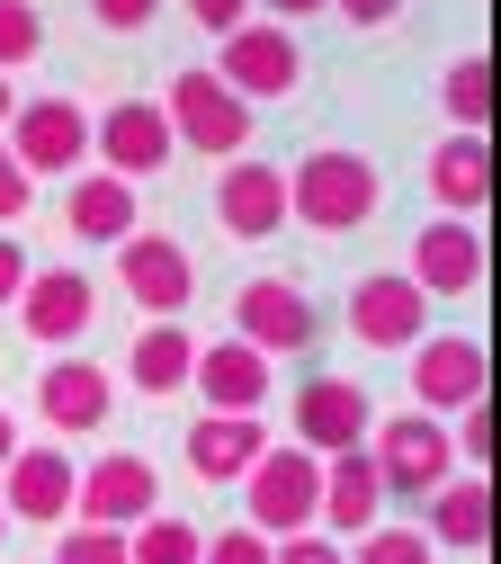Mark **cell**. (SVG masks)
<instances>
[{
    "label": "cell",
    "instance_id": "obj_1",
    "mask_svg": "<svg viewBox=\"0 0 501 564\" xmlns=\"http://www.w3.org/2000/svg\"><path fill=\"white\" fill-rule=\"evenodd\" d=\"M377 162L368 153H349V144H314L296 171H286V225H314V234H358V225H377Z\"/></svg>",
    "mask_w": 501,
    "mask_h": 564
},
{
    "label": "cell",
    "instance_id": "obj_2",
    "mask_svg": "<svg viewBox=\"0 0 501 564\" xmlns=\"http://www.w3.org/2000/svg\"><path fill=\"white\" fill-rule=\"evenodd\" d=\"M368 466L385 484V502H429L448 475H457V448H448V421L429 412H403V421H368Z\"/></svg>",
    "mask_w": 501,
    "mask_h": 564
},
{
    "label": "cell",
    "instance_id": "obj_3",
    "mask_svg": "<svg viewBox=\"0 0 501 564\" xmlns=\"http://www.w3.org/2000/svg\"><path fill=\"white\" fill-rule=\"evenodd\" d=\"M162 117H171V144L179 153H206V162H242L251 153V108L206 73V63H188V73L162 90Z\"/></svg>",
    "mask_w": 501,
    "mask_h": 564
},
{
    "label": "cell",
    "instance_id": "obj_4",
    "mask_svg": "<svg viewBox=\"0 0 501 564\" xmlns=\"http://www.w3.org/2000/svg\"><path fill=\"white\" fill-rule=\"evenodd\" d=\"M314 502H323V457H305L296 440H286V448L269 440L260 466L242 475V511H251L242 529H260L269 546H277V538H305V529H314Z\"/></svg>",
    "mask_w": 501,
    "mask_h": 564
},
{
    "label": "cell",
    "instance_id": "obj_5",
    "mask_svg": "<svg viewBox=\"0 0 501 564\" xmlns=\"http://www.w3.org/2000/svg\"><path fill=\"white\" fill-rule=\"evenodd\" d=\"M10 162L28 180H72V171H90V108L72 99V90H45V99H19L10 117Z\"/></svg>",
    "mask_w": 501,
    "mask_h": 564
},
{
    "label": "cell",
    "instance_id": "obj_6",
    "mask_svg": "<svg viewBox=\"0 0 501 564\" xmlns=\"http://www.w3.org/2000/svg\"><path fill=\"white\" fill-rule=\"evenodd\" d=\"M215 82H225L242 108H260V99H296L305 90V45L286 36L277 19H242L233 36H225V63H206Z\"/></svg>",
    "mask_w": 501,
    "mask_h": 564
},
{
    "label": "cell",
    "instance_id": "obj_7",
    "mask_svg": "<svg viewBox=\"0 0 501 564\" xmlns=\"http://www.w3.org/2000/svg\"><path fill=\"white\" fill-rule=\"evenodd\" d=\"M233 340H251L277 368V359H305V349L323 340V314H314V296L296 288V278H242L233 288Z\"/></svg>",
    "mask_w": 501,
    "mask_h": 564
},
{
    "label": "cell",
    "instance_id": "obj_8",
    "mask_svg": "<svg viewBox=\"0 0 501 564\" xmlns=\"http://www.w3.org/2000/svg\"><path fill=\"white\" fill-rule=\"evenodd\" d=\"M483 394H492V349L475 332H421V349H412V412L457 421Z\"/></svg>",
    "mask_w": 501,
    "mask_h": 564
},
{
    "label": "cell",
    "instance_id": "obj_9",
    "mask_svg": "<svg viewBox=\"0 0 501 564\" xmlns=\"http://www.w3.org/2000/svg\"><path fill=\"white\" fill-rule=\"evenodd\" d=\"M162 511V475H153V457H134V448H108V457H90L81 466V484H72V520L81 529H143Z\"/></svg>",
    "mask_w": 501,
    "mask_h": 564
},
{
    "label": "cell",
    "instance_id": "obj_10",
    "mask_svg": "<svg viewBox=\"0 0 501 564\" xmlns=\"http://www.w3.org/2000/svg\"><path fill=\"white\" fill-rule=\"evenodd\" d=\"M117 288H126V305L134 314H153V323H179L188 314V296H197V260H188V242L179 234H126L117 242Z\"/></svg>",
    "mask_w": 501,
    "mask_h": 564
},
{
    "label": "cell",
    "instance_id": "obj_11",
    "mask_svg": "<svg viewBox=\"0 0 501 564\" xmlns=\"http://www.w3.org/2000/svg\"><path fill=\"white\" fill-rule=\"evenodd\" d=\"M90 153H99V171L108 180H162L171 171V117H162V99H117V108H99L90 117Z\"/></svg>",
    "mask_w": 501,
    "mask_h": 564
},
{
    "label": "cell",
    "instance_id": "obj_12",
    "mask_svg": "<svg viewBox=\"0 0 501 564\" xmlns=\"http://www.w3.org/2000/svg\"><path fill=\"white\" fill-rule=\"evenodd\" d=\"M72 484H81V466L63 457V440H19V457L0 466V511H10V529H63L72 520Z\"/></svg>",
    "mask_w": 501,
    "mask_h": 564
},
{
    "label": "cell",
    "instance_id": "obj_13",
    "mask_svg": "<svg viewBox=\"0 0 501 564\" xmlns=\"http://www.w3.org/2000/svg\"><path fill=\"white\" fill-rule=\"evenodd\" d=\"M403 278L429 305H439V296H475L483 288V234H475V216H429L412 234V251H403Z\"/></svg>",
    "mask_w": 501,
    "mask_h": 564
},
{
    "label": "cell",
    "instance_id": "obj_14",
    "mask_svg": "<svg viewBox=\"0 0 501 564\" xmlns=\"http://www.w3.org/2000/svg\"><path fill=\"white\" fill-rule=\"evenodd\" d=\"M286 421H296V448H305V457H340V448H368L377 403H368L358 377H305Z\"/></svg>",
    "mask_w": 501,
    "mask_h": 564
},
{
    "label": "cell",
    "instance_id": "obj_15",
    "mask_svg": "<svg viewBox=\"0 0 501 564\" xmlns=\"http://www.w3.org/2000/svg\"><path fill=\"white\" fill-rule=\"evenodd\" d=\"M99 323V288H90V278L81 269H28V288H19V332L36 340V349H72V340H81Z\"/></svg>",
    "mask_w": 501,
    "mask_h": 564
},
{
    "label": "cell",
    "instance_id": "obj_16",
    "mask_svg": "<svg viewBox=\"0 0 501 564\" xmlns=\"http://www.w3.org/2000/svg\"><path fill=\"white\" fill-rule=\"evenodd\" d=\"M429 332V296L412 288L403 269H368L349 288V340H368V349H421Z\"/></svg>",
    "mask_w": 501,
    "mask_h": 564
},
{
    "label": "cell",
    "instance_id": "obj_17",
    "mask_svg": "<svg viewBox=\"0 0 501 564\" xmlns=\"http://www.w3.org/2000/svg\"><path fill=\"white\" fill-rule=\"evenodd\" d=\"M108 412H117V377L99 359H54L36 377V421L54 440H81V431H108Z\"/></svg>",
    "mask_w": 501,
    "mask_h": 564
},
{
    "label": "cell",
    "instance_id": "obj_18",
    "mask_svg": "<svg viewBox=\"0 0 501 564\" xmlns=\"http://www.w3.org/2000/svg\"><path fill=\"white\" fill-rule=\"evenodd\" d=\"M215 225H225L233 242H269L286 225V171L260 162V153L225 162V180H215Z\"/></svg>",
    "mask_w": 501,
    "mask_h": 564
},
{
    "label": "cell",
    "instance_id": "obj_19",
    "mask_svg": "<svg viewBox=\"0 0 501 564\" xmlns=\"http://www.w3.org/2000/svg\"><path fill=\"white\" fill-rule=\"evenodd\" d=\"M385 520V484H377V466H368V448H340V457H323V502H314V529L323 538H368Z\"/></svg>",
    "mask_w": 501,
    "mask_h": 564
},
{
    "label": "cell",
    "instance_id": "obj_20",
    "mask_svg": "<svg viewBox=\"0 0 501 564\" xmlns=\"http://www.w3.org/2000/svg\"><path fill=\"white\" fill-rule=\"evenodd\" d=\"M188 386L206 394V412H260L269 403V386H277V368L260 359L251 340H197V368H188Z\"/></svg>",
    "mask_w": 501,
    "mask_h": 564
},
{
    "label": "cell",
    "instance_id": "obj_21",
    "mask_svg": "<svg viewBox=\"0 0 501 564\" xmlns=\"http://www.w3.org/2000/svg\"><path fill=\"white\" fill-rule=\"evenodd\" d=\"M260 448H269V421L260 412H206V421H188V475L197 484H242L260 466Z\"/></svg>",
    "mask_w": 501,
    "mask_h": 564
},
{
    "label": "cell",
    "instance_id": "obj_22",
    "mask_svg": "<svg viewBox=\"0 0 501 564\" xmlns=\"http://www.w3.org/2000/svg\"><path fill=\"white\" fill-rule=\"evenodd\" d=\"M429 180V206L439 216H475V206H492V134H439L421 162Z\"/></svg>",
    "mask_w": 501,
    "mask_h": 564
},
{
    "label": "cell",
    "instance_id": "obj_23",
    "mask_svg": "<svg viewBox=\"0 0 501 564\" xmlns=\"http://www.w3.org/2000/svg\"><path fill=\"white\" fill-rule=\"evenodd\" d=\"M421 538L448 546V555H483L492 546V475H448L421 502Z\"/></svg>",
    "mask_w": 501,
    "mask_h": 564
},
{
    "label": "cell",
    "instance_id": "obj_24",
    "mask_svg": "<svg viewBox=\"0 0 501 564\" xmlns=\"http://www.w3.org/2000/svg\"><path fill=\"white\" fill-rule=\"evenodd\" d=\"M63 225L81 234V242H108V251H117V242L134 234V188L108 180V171H72V180H63Z\"/></svg>",
    "mask_w": 501,
    "mask_h": 564
},
{
    "label": "cell",
    "instance_id": "obj_25",
    "mask_svg": "<svg viewBox=\"0 0 501 564\" xmlns=\"http://www.w3.org/2000/svg\"><path fill=\"white\" fill-rule=\"evenodd\" d=\"M188 368H197V332H188V323H143V332H134V349H126L134 394H179V386H188Z\"/></svg>",
    "mask_w": 501,
    "mask_h": 564
},
{
    "label": "cell",
    "instance_id": "obj_26",
    "mask_svg": "<svg viewBox=\"0 0 501 564\" xmlns=\"http://www.w3.org/2000/svg\"><path fill=\"white\" fill-rule=\"evenodd\" d=\"M439 108L457 134H492V54H457L439 73Z\"/></svg>",
    "mask_w": 501,
    "mask_h": 564
},
{
    "label": "cell",
    "instance_id": "obj_27",
    "mask_svg": "<svg viewBox=\"0 0 501 564\" xmlns=\"http://www.w3.org/2000/svg\"><path fill=\"white\" fill-rule=\"evenodd\" d=\"M197 546H206V529L197 520H171V511H153L143 529H126V555L134 564H197Z\"/></svg>",
    "mask_w": 501,
    "mask_h": 564
},
{
    "label": "cell",
    "instance_id": "obj_28",
    "mask_svg": "<svg viewBox=\"0 0 501 564\" xmlns=\"http://www.w3.org/2000/svg\"><path fill=\"white\" fill-rule=\"evenodd\" d=\"M36 54H45V10L36 0H0V73H19Z\"/></svg>",
    "mask_w": 501,
    "mask_h": 564
},
{
    "label": "cell",
    "instance_id": "obj_29",
    "mask_svg": "<svg viewBox=\"0 0 501 564\" xmlns=\"http://www.w3.org/2000/svg\"><path fill=\"white\" fill-rule=\"evenodd\" d=\"M349 546H358L349 564H429V555H439V546H429L421 529H394V520H377L368 538H349Z\"/></svg>",
    "mask_w": 501,
    "mask_h": 564
},
{
    "label": "cell",
    "instance_id": "obj_30",
    "mask_svg": "<svg viewBox=\"0 0 501 564\" xmlns=\"http://www.w3.org/2000/svg\"><path fill=\"white\" fill-rule=\"evenodd\" d=\"M448 448H457V457H466L475 475H492V448H501V421H492V394L457 412V431H448Z\"/></svg>",
    "mask_w": 501,
    "mask_h": 564
},
{
    "label": "cell",
    "instance_id": "obj_31",
    "mask_svg": "<svg viewBox=\"0 0 501 564\" xmlns=\"http://www.w3.org/2000/svg\"><path fill=\"white\" fill-rule=\"evenodd\" d=\"M54 564H134V555H126L117 529H81V520H72V529L54 538Z\"/></svg>",
    "mask_w": 501,
    "mask_h": 564
},
{
    "label": "cell",
    "instance_id": "obj_32",
    "mask_svg": "<svg viewBox=\"0 0 501 564\" xmlns=\"http://www.w3.org/2000/svg\"><path fill=\"white\" fill-rule=\"evenodd\" d=\"M277 546L260 538V529H215L206 546H197V564H269Z\"/></svg>",
    "mask_w": 501,
    "mask_h": 564
},
{
    "label": "cell",
    "instance_id": "obj_33",
    "mask_svg": "<svg viewBox=\"0 0 501 564\" xmlns=\"http://www.w3.org/2000/svg\"><path fill=\"white\" fill-rule=\"evenodd\" d=\"M28 206H36V180L10 162V144H0V234H10V225L28 216Z\"/></svg>",
    "mask_w": 501,
    "mask_h": 564
},
{
    "label": "cell",
    "instance_id": "obj_34",
    "mask_svg": "<svg viewBox=\"0 0 501 564\" xmlns=\"http://www.w3.org/2000/svg\"><path fill=\"white\" fill-rule=\"evenodd\" d=\"M90 19H99L108 36H134V28H153V19H162V0H90Z\"/></svg>",
    "mask_w": 501,
    "mask_h": 564
},
{
    "label": "cell",
    "instance_id": "obj_35",
    "mask_svg": "<svg viewBox=\"0 0 501 564\" xmlns=\"http://www.w3.org/2000/svg\"><path fill=\"white\" fill-rule=\"evenodd\" d=\"M269 564H349V546L340 538H323V529H305V538H277V555Z\"/></svg>",
    "mask_w": 501,
    "mask_h": 564
},
{
    "label": "cell",
    "instance_id": "obj_36",
    "mask_svg": "<svg viewBox=\"0 0 501 564\" xmlns=\"http://www.w3.org/2000/svg\"><path fill=\"white\" fill-rule=\"evenodd\" d=\"M188 19H197V28L215 36V45H225V36H233L242 19H260V10H251V0H188Z\"/></svg>",
    "mask_w": 501,
    "mask_h": 564
},
{
    "label": "cell",
    "instance_id": "obj_37",
    "mask_svg": "<svg viewBox=\"0 0 501 564\" xmlns=\"http://www.w3.org/2000/svg\"><path fill=\"white\" fill-rule=\"evenodd\" d=\"M28 269H36V260H28V251H19L10 234H0V305H19V288H28Z\"/></svg>",
    "mask_w": 501,
    "mask_h": 564
},
{
    "label": "cell",
    "instance_id": "obj_38",
    "mask_svg": "<svg viewBox=\"0 0 501 564\" xmlns=\"http://www.w3.org/2000/svg\"><path fill=\"white\" fill-rule=\"evenodd\" d=\"M331 10H340L349 28H394V19H403V0H331Z\"/></svg>",
    "mask_w": 501,
    "mask_h": 564
},
{
    "label": "cell",
    "instance_id": "obj_39",
    "mask_svg": "<svg viewBox=\"0 0 501 564\" xmlns=\"http://www.w3.org/2000/svg\"><path fill=\"white\" fill-rule=\"evenodd\" d=\"M251 10H260V19H277V28H296V19H323L331 0H251Z\"/></svg>",
    "mask_w": 501,
    "mask_h": 564
},
{
    "label": "cell",
    "instance_id": "obj_40",
    "mask_svg": "<svg viewBox=\"0 0 501 564\" xmlns=\"http://www.w3.org/2000/svg\"><path fill=\"white\" fill-rule=\"evenodd\" d=\"M10 457H19V421L0 412V466H10Z\"/></svg>",
    "mask_w": 501,
    "mask_h": 564
},
{
    "label": "cell",
    "instance_id": "obj_41",
    "mask_svg": "<svg viewBox=\"0 0 501 564\" xmlns=\"http://www.w3.org/2000/svg\"><path fill=\"white\" fill-rule=\"evenodd\" d=\"M10 117H19V90H10V73H0V134H10Z\"/></svg>",
    "mask_w": 501,
    "mask_h": 564
},
{
    "label": "cell",
    "instance_id": "obj_42",
    "mask_svg": "<svg viewBox=\"0 0 501 564\" xmlns=\"http://www.w3.org/2000/svg\"><path fill=\"white\" fill-rule=\"evenodd\" d=\"M0 546H10V511H0Z\"/></svg>",
    "mask_w": 501,
    "mask_h": 564
}]
</instances>
